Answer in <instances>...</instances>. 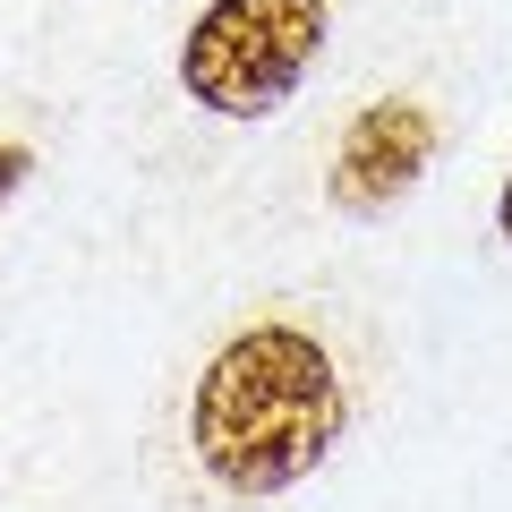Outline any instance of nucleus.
Here are the masks:
<instances>
[{
    "instance_id": "1",
    "label": "nucleus",
    "mask_w": 512,
    "mask_h": 512,
    "mask_svg": "<svg viewBox=\"0 0 512 512\" xmlns=\"http://www.w3.org/2000/svg\"><path fill=\"white\" fill-rule=\"evenodd\" d=\"M342 376L333 350L308 325H248L205 359L197 402H188V444L231 495H282L342 444Z\"/></svg>"
},
{
    "instance_id": "2",
    "label": "nucleus",
    "mask_w": 512,
    "mask_h": 512,
    "mask_svg": "<svg viewBox=\"0 0 512 512\" xmlns=\"http://www.w3.org/2000/svg\"><path fill=\"white\" fill-rule=\"evenodd\" d=\"M325 0H214L180 43V86L214 120H265L325 52Z\"/></svg>"
},
{
    "instance_id": "3",
    "label": "nucleus",
    "mask_w": 512,
    "mask_h": 512,
    "mask_svg": "<svg viewBox=\"0 0 512 512\" xmlns=\"http://www.w3.org/2000/svg\"><path fill=\"white\" fill-rule=\"evenodd\" d=\"M436 163V111L427 103H367L333 146V205L342 214H384L393 197L419 188V171Z\"/></svg>"
},
{
    "instance_id": "4",
    "label": "nucleus",
    "mask_w": 512,
    "mask_h": 512,
    "mask_svg": "<svg viewBox=\"0 0 512 512\" xmlns=\"http://www.w3.org/2000/svg\"><path fill=\"white\" fill-rule=\"evenodd\" d=\"M18 180H26V146H0V197H9Z\"/></svg>"
},
{
    "instance_id": "5",
    "label": "nucleus",
    "mask_w": 512,
    "mask_h": 512,
    "mask_svg": "<svg viewBox=\"0 0 512 512\" xmlns=\"http://www.w3.org/2000/svg\"><path fill=\"white\" fill-rule=\"evenodd\" d=\"M495 231H504V248H512V180H504V197H495Z\"/></svg>"
}]
</instances>
